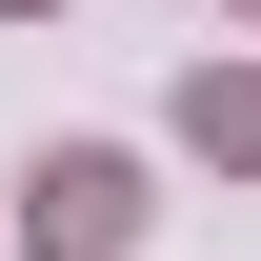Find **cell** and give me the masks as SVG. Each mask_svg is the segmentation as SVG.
<instances>
[{"mask_svg":"<svg viewBox=\"0 0 261 261\" xmlns=\"http://www.w3.org/2000/svg\"><path fill=\"white\" fill-rule=\"evenodd\" d=\"M181 141H201V161H241V181H261V61H201V81H181Z\"/></svg>","mask_w":261,"mask_h":261,"instance_id":"cell-2","label":"cell"},{"mask_svg":"<svg viewBox=\"0 0 261 261\" xmlns=\"http://www.w3.org/2000/svg\"><path fill=\"white\" fill-rule=\"evenodd\" d=\"M0 20H61V0H0Z\"/></svg>","mask_w":261,"mask_h":261,"instance_id":"cell-3","label":"cell"},{"mask_svg":"<svg viewBox=\"0 0 261 261\" xmlns=\"http://www.w3.org/2000/svg\"><path fill=\"white\" fill-rule=\"evenodd\" d=\"M20 241H40V261H121V241H141V161H100V141L40 161V181H20Z\"/></svg>","mask_w":261,"mask_h":261,"instance_id":"cell-1","label":"cell"}]
</instances>
